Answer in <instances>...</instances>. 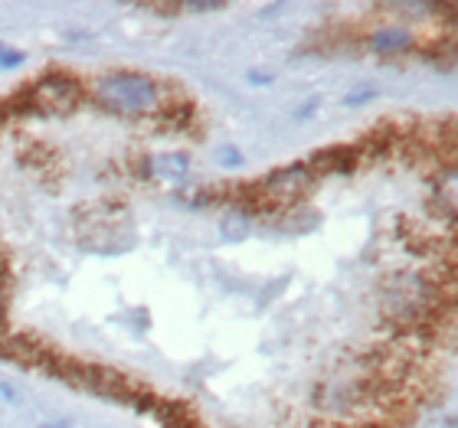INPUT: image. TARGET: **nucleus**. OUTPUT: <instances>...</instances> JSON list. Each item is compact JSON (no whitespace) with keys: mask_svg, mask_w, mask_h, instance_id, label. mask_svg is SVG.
<instances>
[{"mask_svg":"<svg viewBox=\"0 0 458 428\" xmlns=\"http://www.w3.org/2000/svg\"><path fill=\"white\" fill-rule=\"evenodd\" d=\"M96 98L108 112L118 114H151L161 108V88L141 72H112L98 79Z\"/></svg>","mask_w":458,"mask_h":428,"instance_id":"nucleus-1","label":"nucleus"},{"mask_svg":"<svg viewBox=\"0 0 458 428\" xmlns=\"http://www.w3.org/2000/svg\"><path fill=\"white\" fill-rule=\"evenodd\" d=\"M4 301H7V298H4V285H0V317H4Z\"/></svg>","mask_w":458,"mask_h":428,"instance_id":"nucleus-8","label":"nucleus"},{"mask_svg":"<svg viewBox=\"0 0 458 428\" xmlns=\"http://www.w3.org/2000/svg\"><path fill=\"white\" fill-rule=\"evenodd\" d=\"M220 164H223V167H239V164H242V157L236 154V147H223V151H220Z\"/></svg>","mask_w":458,"mask_h":428,"instance_id":"nucleus-7","label":"nucleus"},{"mask_svg":"<svg viewBox=\"0 0 458 428\" xmlns=\"http://www.w3.org/2000/svg\"><path fill=\"white\" fill-rule=\"evenodd\" d=\"M148 171L164 183H183L191 173V161H187V154H154L148 161Z\"/></svg>","mask_w":458,"mask_h":428,"instance_id":"nucleus-4","label":"nucleus"},{"mask_svg":"<svg viewBox=\"0 0 458 428\" xmlns=\"http://www.w3.org/2000/svg\"><path fill=\"white\" fill-rule=\"evenodd\" d=\"M30 102L47 114H69L79 105V86L66 76H47L30 88Z\"/></svg>","mask_w":458,"mask_h":428,"instance_id":"nucleus-3","label":"nucleus"},{"mask_svg":"<svg viewBox=\"0 0 458 428\" xmlns=\"http://www.w3.org/2000/svg\"><path fill=\"white\" fill-rule=\"evenodd\" d=\"M23 63V53L13 46H0V69H13Z\"/></svg>","mask_w":458,"mask_h":428,"instance_id":"nucleus-6","label":"nucleus"},{"mask_svg":"<svg viewBox=\"0 0 458 428\" xmlns=\"http://www.w3.org/2000/svg\"><path fill=\"white\" fill-rule=\"evenodd\" d=\"M373 53H383V56H396V53H406L412 49V33L406 27H380L370 37Z\"/></svg>","mask_w":458,"mask_h":428,"instance_id":"nucleus-5","label":"nucleus"},{"mask_svg":"<svg viewBox=\"0 0 458 428\" xmlns=\"http://www.w3.org/2000/svg\"><path fill=\"white\" fill-rule=\"evenodd\" d=\"M311 180H315V173H311L308 164H288V167L276 171L272 177H266L262 193H266L276 206H292V203H298L311 190Z\"/></svg>","mask_w":458,"mask_h":428,"instance_id":"nucleus-2","label":"nucleus"}]
</instances>
